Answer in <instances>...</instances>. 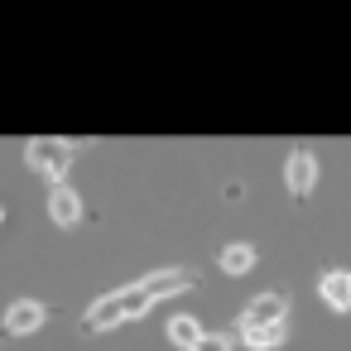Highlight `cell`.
I'll list each match as a JSON object with an SVG mask.
<instances>
[{
    "label": "cell",
    "mask_w": 351,
    "mask_h": 351,
    "mask_svg": "<svg viewBox=\"0 0 351 351\" xmlns=\"http://www.w3.org/2000/svg\"><path fill=\"white\" fill-rule=\"evenodd\" d=\"M193 351H231V337H226V332H207Z\"/></svg>",
    "instance_id": "8fae6325"
},
{
    "label": "cell",
    "mask_w": 351,
    "mask_h": 351,
    "mask_svg": "<svg viewBox=\"0 0 351 351\" xmlns=\"http://www.w3.org/2000/svg\"><path fill=\"white\" fill-rule=\"evenodd\" d=\"M284 313H289V293L269 289V293H255V298L245 303L241 327H274V322H284Z\"/></svg>",
    "instance_id": "3957f363"
},
{
    "label": "cell",
    "mask_w": 351,
    "mask_h": 351,
    "mask_svg": "<svg viewBox=\"0 0 351 351\" xmlns=\"http://www.w3.org/2000/svg\"><path fill=\"white\" fill-rule=\"evenodd\" d=\"M49 217H53V226H77V217H82V197H77L68 183L49 188Z\"/></svg>",
    "instance_id": "52a82bcc"
},
{
    "label": "cell",
    "mask_w": 351,
    "mask_h": 351,
    "mask_svg": "<svg viewBox=\"0 0 351 351\" xmlns=\"http://www.w3.org/2000/svg\"><path fill=\"white\" fill-rule=\"evenodd\" d=\"M221 274H250L255 269V245H245V241H236V245H221Z\"/></svg>",
    "instance_id": "ba28073f"
},
{
    "label": "cell",
    "mask_w": 351,
    "mask_h": 351,
    "mask_svg": "<svg viewBox=\"0 0 351 351\" xmlns=\"http://www.w3.org/2000/svg\"><path fill=\"white\" fill-rule=\"evenodd\" d=\"M202 337H207V332L197 327V317H193V313H178V317L169 322V341H173V346H183V351H193Z\"/></svg>",
    "instance_id": "30bf717a"
},
{
    "label": "cell",
    "mask_w": 351,
    "mask_h": 351,
    "mask_svg": "<svg viewBox=\"0 0 351 351\" xmlns=\"http://www.w3.org/2000/svg\"><path fill=\"white\" fill-rule=\"evenodd\" d=\"M0 221H5V212H0Z\"/></svg>",
    "instance_id": "7c38bea8"
},
{
    "label": "cell",
    "mask_w": 351,
    "mask_h": 351,
    "mask_svg": "<svg viewBox=\"0 0 351 351\" xmlns=\"http://www.w3.org/2000/svg\"><path fill=\"white\" fill-rule=\"evenodd\" d=\"M317 298L332 308V313H351V269H327L317 279Z\"/></svg>",
    "instance_id": "5b68a950"
},
{
    "label": "cell",
    "mask_w": 351,
    "mask_h": 351,
    "mask_svg": "<svg viewBox=\"0 0 351 351\" xmlns=\"http://www.w3.org/2000/svg\"><path fill=\"white\" fill-rule=\"evenodd\" d=\"M44 322V303L39 298H15L10 308H5V322H0V327H5L10 337H25V332H34Z\"/></svg>",
    "instance_id": "8992f818"
},
{
    "label": "cell",
    "mask_w": 351,
    "mask_h": 351,
    "mask_svg": "<svg viewBox=\"0 0 351 351\" xmlns=\"http://www.w3.org/2000/svg\"><path fill=\"white\" fill-rule=\"evenodd\" d=\"M25 164H29V173H39V178H49L53 188L68 178V164H73V145L68 140H29L25 145Z\"/></svg>",
    "instance_id": "7a4b0ae2"
},
{
    "label": "cell",
    "mask_w": 351,
    "mask_h": 351,
    "mask_svg": "<svg viewBox=\"0 0 351 351\" xmlns=\"http://www.w3.org/2000/svg\"><path fill=\"white\" fill-rule=\"evenodd\" d=\"M193 284H197L193 269H159V274H145V279H135V284H125V289L97 298V303L87 308V317H82V332H101V327H116V322H125V317H140V313H149L154 303H164V298H173V293H183V289H193Z\"/></svg>",
    "instance_id": "6da1fadb"
},
{
    "label": "cell",
    "mask_w": 351,
    "mask_h": 351,
    "mask_svg": "<svg viewBox=\"0 0 351 351\" xmlns=\"http://www.w3.org/2000/svg\"><path fill=\"white\" fill-rule=\"evenodd\" d=\"M241 337H245L250 351H274V346H284L289 322H274V327H241Z\"/></svg>",
    "instance_id": "9c48e42d"
},
{
    "label": "cell",
    "mask_w": 351,
    "mask_h": 351,
    "mask_svg": "<svg viewBox=\"0 0 351 351\" xmlns=\"http://www.w3.org/2000/svg\"><path fill=\"white\" fill-rule=\"evenodd\" d=\"M284 183H289V193H293L298 202L317 188V159H313V149H293V154H289V164H284Z\"/></svg>",
    "instance_id": "277c9868"
}]
</instances>
